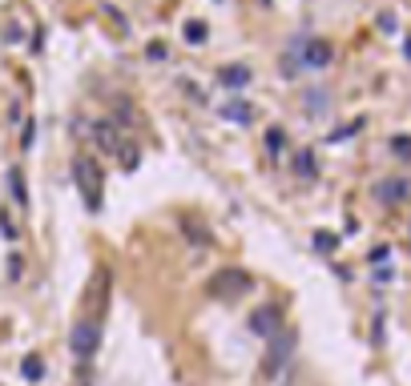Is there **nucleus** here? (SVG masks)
<instances>
[{
  "label": "nucleus",
  "instance_id": "obj_1",
  "mask_svg": "<svg viewBox=\"0 0 411 386\" xmlns=\"http://www.w3.org/2000/svg\"><path fill=\"white\" fill-rule=\"evenodd\" d=\"M73 181H77V190H81V201L89 213H97L101 209V190H105V177H101V165L89 153H77L73 157Z\"/></svg>",
  "mask_w": 411,
  "mask_h": 386
},
{
  "label": "nucleus",
  "instance_id": "obj_2",
  "mask_svg": "<svg viewBox=\"0 0 411 386\" xmlns=\"http://www.w3.org/2000/svg\"><path fill=\"white\" fill-rule=\"evenodd\" d=\"M250 290H254V278H250L242 266H222V270L206 282V294L218 298V302H238V298L250 294Z\"/></svg>",
  "mask_w": 411,
  "mask_h": 386
},
{
  "label": "nucleus",
  "instance_id": "obj_3",
  "mask_svg": "<svg viewBox=\"0 0 411 386\" xmlns=\"http://www.w3.org/2000/svg\"><path fill=\"white\" fill-rule=\"evenodd\" d=\"M101 346V318H77L73 322V330H69V350H73V358L77 362H89L93 354H97Z\"/></svg>",
  "mask_w": 411,
  "mask_h": 386
},
{
  "label": "nucleus",
  "instance_id": "obj_4",
  "mask_svg": "<svg viewBox=\"0 0 411 386\" xmlns=\"http://www.w3.org/2000/svg\"><path fill=\"white\" fill-rule=\"evenodd\" d=\"M291 354H295V334H291V330L279 334V338H270V342H266V354H263V366H258V378H263V383H274L282 370H286Z\"/></svg>",
  "mask_w": 411,
  "mask_h": 386
},
{
  "label": "nucleus",
  "instance_id": "obj_5",
  "mask_svg": "<svg viewBox=\"0 0 411 386\" xmlns=\"http://www.w3.org/2000/svg\"><path fill=\"white\" fill-rule=\"evenodd\" d=\"M246 326H250V334H258V338H279L282 334V310L279 306H258L254 314L246 318Z\"/></svg>",
  "mask_w": 411,
  "mask_h": 386
},
{
  "label": "nucleus",
  "instance_id": "obj_6",
  "mask_svg": "<svg viewBox=\"0 0 411 386\" xmlns=\"http://www.w3.org/2000/svg\"><path fill=\"white\" fill-rule=\"evenodd\" d=\"M89 133H93V145H97L101 153H109V157H117V153H121V145H125V133H121V129H117V121H109V117L93 121V125H89Z\"/></svg>",
  "mask_w": 411,
  "mask_h": 386
},
{
  "label": "nucleus",
  "instance_id": "obj_7",
  "mask_svg": "<svg viewBox=\"0 0 411 386\" xmlns=\"http://www.w3.org/2000/svg\"><path fill=\"white\" fill-rule=\"evenodd\" d=\"M330 61H335V48L327 41H302V52H298L302 69H327Z\"/></svg>",
  "mask_w": 411,
  "mask_h": 386
},
{
  "label": "nucleus",
  "instance_id": "obj_8",
  "mask_svg": "<svg viewBox=\"0 0 411 386\" xmlns=\"http://www.w3.org/2000/svg\"><path fill=\"white\" fill-rule=\"evenodd\" d=\"M407 181L403 177H387V181H379L375 185V201H383V206H399L403 197H407Z\"/></svg>",
  "mask_w": 411,
  "mask_h": 386
},
{
  "label": "nucleus",
  "instance_id": "obj_9",
  "mask_svg": "<svg viewBox=\"0 0 411 386\" xmlns=\"http://www.w3.org/2000/svg\"><path fill=\"white\" fill-rule=\"evenodd\" d=\"M218 85H226L230 93H238V89L250 85V69L246 64H226V69H218Z\"/></svg>",
  "mask_w": 411,
  "mask_h": 386
},
{
  "label": "nucleus",
  "instance_id": "obj_10",
  "mask_svg": "<svg viewBox=\"0 0 411 386\" xmlns=\"http://www.w3.org/2000/svg\"><path fill=\"white\" fill-rule=\"evenodd\" d=\"M218 113H222L226 121H238V125H250V121H254V105H246V101H222Z\"/></svg>",
  "mask_w": 411,
  "mask_h": 386
},
{
  "label": "nucleus",
  "instance_id": "obj_11",
  "mask_svg": "<svg viewBox=\"0 0 411 386\" xmlns=\"http://www.w3.org/2000/svg\"><path fill=\"white\" fill-rule=\"evenodd\" d=\"M181 234L194 241V245H202V250H206V245H214V234L197 222V217H181Z\"/></svg>",
  "mask_w": 411,
  "mask_h": 386
},
{
  "label": "nucleus",
  "instance_id": "obj_12",
  "mask_svg": "<svg viewBox=\"0 0 411 386\" xmlns=\"http://www.w3.org/2000/svg\"><path fill=\"white\" fill-rule=\"evenodd\" d=\"M8 190H13V201H17V206H29V190H25V173H20V165L8 169Z\"/></svg>",
  "mask_w": 411,
  "mask_h": 386
},
{
  "label": "nucleus",
  "instance_id": "obj_13",
  "mask_svg": "<svg viewBox=\"0 0 411 386\" xmlns=\"http://www.w3.org/2000/svg\"><path fill=\"white\" fill-rule=\"evenodd\" d=\"M295 173L298 177H314V173H319V161H314L311 149H298V153H295Z\"/></svg>",
  "mask_w": 411,
  "mask_h": 386
},
{
  "label": "nucleus",
  "instance_id": "obj_14",
  "mask_svg": "<svg viewBox=\"0 0 411 386\" xmlns=\"http://www.w3.org/2000/svg\"><path fill=\"white\" fill-rule=\"evenodd\" d=\"M117 161H121V169H137V165H141V149H137L133 141H125L121 153H117Z\"/></svg>",
  "mask_w": 411,
  "mask_h": 386
},
{
  "label": "nucleus",
  "instance_id": "obj_15",
  "mask_svg": "<svg viewBox=\"0 0 411 386\" xmlns=\"http://www.w3.org/2000/svg\"><path fill=\"white\" fill-rule=\"evenodd\" d=\"M181 36H186L190 45H206V24H202V20H186V24H181Z\"/></svg>",
  "mask_w": 411,
  "mask_h": 386
},
{
  "label": "nucleus",
  "instance_id": "obj_16",
  "mask_svg": "<svg viewBox=\"0 0 411 386\" xmlns=\"http://www.w3.org/2000/svg\"><path fill=\"white\" fill-rule=\"evenodd\" d=\"M302 105H307V113H327V89H311L302 96Z\"/></svg>",
  "mask_w": 411,
  "mask_h": 386
},
{
  "label": "nucleus",
  "instance_id": "obj_17",
  "mask_svg": "<svg viewBox=\"0 0 411 386\" xmlns=\"http://www.w3.org/2000/svg\"><path fill=\"white\" fill-rule=\"evenodd\" d=\"M20 370H25V378H29V383H41V374H45V362H41L36 354H29V358L20 362Z\"/></svg>",
  "mask_w": 411,
  "mask_h": 386
},
{
  "label": "nucleus",
  "instance_id": "obj_18",
  "mask_svg": "<svg viewBox=\"0 0 411 386\" xmlns=\"http://www.w3.org/2000/svg\"><path fill=\"white\" fill-rule=\"evenodd\" d=\"M266 149H270V153H274V157H279L282 149H286V133H282V129H266Z\"/></svg>",
  "mask_w": 411,
  "mask_h": 386
},
{
  "label": "nucleus",
  "instance_id": "obj_19",
  "mask_svg": "<svg viewBox=\"0 0 411 386\" xmlns=\"http://www.w3.org/2000/svg\"><path fill=\"white\" fill-rule=\"evenodd\" d=\"M335 245H339V238H335V234H327V229H319V234H314V250L335 254Z\"/></svg>",
  "mask_w": 411,
  "mask_h": 386
},
{
  "label": "nucleus",
  "instance_id": "obj_20",
  "mask_svg": "<svg viewBox=\"0 0 411 386\" xmlns=\"http://www.w3.org/2000/svg\"><path fill=\"white\" fill-rule=\"evenodd\" d=\"M391 149L399 153V161H411V137H395Z\"/></svg>",
  "mask_w": 411,
  "mask_h": 386
},
{
  "label": "nucleus",
  "instance_id": "obj_21",
  "mask_svg": "<svg viewBox=\"0 0 411 386\" xmlns=\"http://www.w3.org/2000/svg\"><path fill=\"white\" fill-rule=\"evenodd\" d=\"M146 57L149 61H165V57H169V48L162 45V41H149V48H146Z\"/></svg>",
  "mask_w": 411,
  "mask_h": 386
},
{
  "label": "nucleus",
  "instance_id": "obj_22",
  "mask_svg": "<svg viewBox=\"0 0 411 386\" xmlns=\"http://www.w3.org/2000/svg\"><path fill=\"white\" fill-rule=\"evenodd\" d=\"M0 234H4V238H17V225L8 222V213H0Z\"/></svg>",
  "mask_w": 411,
  "mask_h": 386
},
{
  "label": "nucleus",
  "instance_id": "obj_23",
  "mask_svg": "<svg viewBox=\"0 0 411 386\" xmlns=\"http://www.w3.org/2000/svg\"><path fill=\"white\" fill-rule=\"evenodd\" d=\"M367 257H371V262L379 266V262H387V257H391V250H387V245H379V250H371Z\"/></svg>",
  "mask_w": 411,
  "mask_h": 386
},
{
  "label": "nucleus",
  "instance_id": "obj_24",
  "mask_svg": "<svg viewBox=\"0 0 411 386\" xmlns=\"http://www.w3.org/2000/svg\"><path fill=\"white\" fill-rule=\"evenodd\" d=\"M379 29H383V32H395V13H383V16H379Z\"/></svg>",
  "mask_w": 411,
  "mask_h": 386
},
{
  "label": "nucleus",
  "instance_id": "obj_25",
  "mask_svg": "<svg viewBox=\"0 0 411 386\" xmlns=\"http://www.w3.org/2000/svg\"><path fill=\"white\" fill-rule=\"evenodd\" d=\"M20 145H25V149L33 145V121H29V125H25V133H20Z\"/></svg>",
  "mask_w": 411,
  "mask_h": 386
},
{
  "label": "nucleus",
  "instance_id": "obj_26",
  "mask_svg": "<svg viewBox=\"0 0 411 386\" xmlns=\"http://www.w3.org/2000/svg\"><path fill=\"white\" fill-rule=\"evenodd\" d=\"M258 4H263V8H270V4H274V0H258Z\"/></svg>",
  "mask_w": 411,
  "mask_h": 386
},
{
  "label": "nucleus",
  "instance_id": "obj_27",
  "mask_svg": "<svg viewBox=\"0 0 411 386\" xmlns=\"http://www.w3.org/2000/svg\"><path fill=\"white\" fill-rule=\"evenodd\" d=\"M407 57H411V41H407Z\"/></svg>",
  "mask_w": 411,
  "mask_h": 386
}]
</instances>
